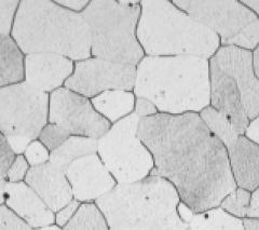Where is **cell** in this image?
<instances>
[{"instance_id":"6da1fadb","label":"cell","mask_w":259,"mask_h":230,"mask_svg":"<svg viewBox=\"0 0 259 230\" xmlns=\"http://www.w3.org/2000/svg\"><path fill=\"white\" fill-rule=\"evenodd\" d=\"M137 134L155 161L150 175L168 180L196 214L218 208L238 188L228 150L199 113L142 118Z\"/></svg>"},{"instance_id":"7a4b0ae2","label":"cell","mask_w":259,"mask_h":230,"mask_svg":"<svg viewBox=\"0 0 259 230\" xmlns=\"http://www.w3.org/2000/svg\"><path fill=\"white\" fill-rule=\"evenodd\" d=\"M134 94L147 98L160 113H200L209 106V60L145 56L136 67Z\"/></svg>"},{"instance_id":"3957f363","label":"cell","mask_w":259,"mask_h":230,"mask_svg":"<svg viewBox=\"0 0 259 230\" xmlns=\"http://www.w3.org/2000/svg\"><path fill=\"white\" fill-rule=\"evenodd\" d=\"M12 39L22 53H55L71 61L91 55V36L81 13L50 0H23L15 13Z\"/></svg>"},{"instance_id":"277c9868","label":"cell","mask_w":259,"mask_h":230,"mask_svg":"<svg viewBox=\"0 0 259 230\" xmlns=\"http://www.w3.org/2000/svg\"><path fill=\"white\" fill-rule=\"evenodd\" d=\"M176 188L163 177L149 175L141 182L118 184L96 205L109 230H188L180 217Z\"/></svg>"},{"instance_id":"5b68a950","label":"cell","mask_w":259,"mask_h":230,"mask_svg":"<svg viewBox=\"0 0 259 230\" xmlns=\"http://www.w3.org/2000/svg\"><path fill=\"white\" fill-rule=\"evenodd\" d=\"M137 38L147 56L192 55L210 60L222 46L212 30L167 0L141 2Z\"/></svg>"},{"instance_id":"8992f818","label":"cell","mask_w":259,"mask_h":230,"mask_svg":"<svg viewBox=\"0 0 259 230\" xmlns=\"http://www.w3.org/2000/svg\"><path fill=\"white\" fill-rule=\"evenodd\" d=\"M81 14L90 30L94 57L137 67L145 57L137 38L140 2L94 0Z\"/></svg>"},{"instance_id":"52a82bcc","label":"cell","mask_w":259,"mask_h":230,"mask_svg":"<svg viewBox=\"0 0 259 230\" xmlns=\"http://www.w3.org/2000/svg\"><path fill=\"white\" fill-rule=\"evenodd\" d=\"M50 96L25 81L0 88V132L19 156L49 121Z\"/></svg>"},{"instance_id":"ba28073f","label":"cell","mask_w":259,"mask_h":230,"mask_svg":"<svg viewBox=\"0 0 259 230\" xmlns=\"http://www.w3.org/2000/svg\"><path fill=\"white\" fill-rule=\"evenodd\" d=\"M140 121L132 112L116 122L97 143L101 160L119 184L141 182L155 168L151 152L137 134Z\"/></svg>"},{"instance_id":"9c48e42d","label":"cell","mask_w":259,"mask_h":230,"mask_svg":"<svg viewBox=\"0 0 259 230\" xmlns=\"http://www.w3.org/2000/svg\"><path fill=\"white\" fill-rule=\"evenodd\" d=\"M173 4L209 28L223 47L254 51L259 45V19L237 0H182Z\"/></svg>"},{"instance_id":"30bf717a","label":"cell","mask_w":259,"mask_h":230,"mask_svg":"<svg viewBox=\"0 0 259 230\" xmlns=\"http://www.w3.org/2000/svg\"><path fill=\"white\" fill-rule=\"evenodd\" d=\"M49 123L70 135L100 139L110 130V122L95 110L88 97L66 88L55 90L49 103Z\"/></svg>"},{"instance_id":"8fae6325","label":"cell","mask_w":259,"mask_h":230,"mask_svg":"<svg viewBox=\"0 0 259 230\" xmlns=\"http://www.w3.org/2000/svg\"><path fill=\"white\" fill-rule=\"evenodd\" d=\"M136 80V66L91 57L75 64L65 88L84 97H95L111 90L131 91Z\"/></svg>"},{"instance_id":"7c38bea8","label":"cell","mask_w":259,"mask_h":230,"mask_svg":"<svg viewBox=\"0 0 259 230\" xmlns=\"http://www.w3.org/2000/svg\"><path fill=\"white\" fill-rule=\"evenodd\" d=\"M212 60L236 82L249 121L256 118L259 114V79L254 71L252 51L222 46Z\"/></svg>"},{"instance_id":"4fadbf2b","label":"cell","mask_w":259,"mask_h":230,"mask_svg":"<svg viewBox=\"0 0 259 230\" xmlns=\"http://www.w3.org/2000/svg\"><path fill=\"white\" fill-rule=\"evenodd\" d=\"M64 172L77 201L97 200L116 187V179L96 154L74 161Z\"/></svg>"},{"instance_id":"5bb4252c","label":"cell","mask_w":259,"mask_h":230,"mask_svg":"<svg viewBox=\"0 0 259 230\" xmlns=\"http://www.w3.org/2000/svg\"><path fill=\"white\" fill-rule=\"evenodd\" d=\"M209 106L223 113L244 135L249 119L234 80L215 61L209 60Z\"/></svg>"},{"instance_id":"9a60e30c","label":"cell","mask_w":259,"mask_h":230,"mask_svg":"<svg viewBox=\"0 0 259 230\" xmlns=\"http://www.w3.org/2000/svg\"><path fill=\"white\" fill-rule=\"evenodd\" d=\"M74 69L71 60L55 53L27 54L24 59L25 82L45 93L60 89Z\"/></svg>"},{"instance_id":"2e32d148","label":"cell","mask_w":259,"mask_h":230,"mask_svg":"<svg viewBox=\"0 0 259 230\" xmlns=\"http://www.w3.org/2000/svg\"><path fill=\"white\" fill-rule=\"evenodd\" d=\"M25 183L53 213L60 212L72 201L74 194L65 172L51 162L31 167L26 174Z\"/></svg>"},{"instance_id":"e0dca14e","label":"cell","mask_w":259,"mask_h":230,"mask_svg":"<svg viewBox=\"0 0 259 230\" xmlns=\"http://www.w3.org/2000/svg\"><path fill=\"white\" fill-rule=\"evenodd\" d=\"M6 204L32 228L51 226L55 221L53 212L26 183H7Z\"/></svg>"},{"instance_id":"ac0fdd59","label":"cell","mask_w":259,"mask_h":230,"mask_svg":"<svg viewBox=\"0 0 259 230\" xmlns=\"http://www.w3.org/2000/svg\"><path fill=\"white\" fill-rule=\"evenodd\" d=\"M227 150L237 187L254 193L259 187V145L241 135Z\"/></svg>"},{"instance_id":"d6986e66","label":"cell","mask_w":259,"mask_h":230,"mask_svg":"<svg viewBox=\"0 0 259 230\" xmlns=\"http://www.w3.org/2000/svg\"><path fill=\"white\" fill-rule=\"evenodd\" d=\"M135 94L123 90L106 91L91 100L95 110L105 119L113 123L131 114L135 108Z\"/></svg>"},{"instance_id":"ffe728a7","label":"cell","mask_w":259,"mask_h":230,"mask_svg":"<svg viewBox=\"0 0 259 230\" xmlns=\"http://www.w3.org/2000/svg\"><path fill=\"white\" fill-rule=\"evenodd\" d=\"M24 56L10 36H0V88L21 82Z\"/></svg>"},{"instance_id":"44dd1931","label":"cell","mask_w":259,"mask_h":230,"mask_svg":"<svg viewBox=\"0 0 259 230\" xmlns=\"http://www.w3.org/2000/svg\"><path fill=\"white\" fill-rule=\"evenodd\" d=\"M97 143H99V139L71 135L58 149L50 154L49 162L65 171L74 161L85 157V156L96 154Z\"/></svg>"},{"instance_id":"7402d4cb","label":"cell","mask_w":259,"mask_h":230,"mask_svg":"<svg viewBox=\"0 0 259 230\" xmlns=\"http://www.w3.org/2000/svg\"><path fill=\"white\" fill-rule=\"evenodd\" d=\"M189 228L191 230H245L243 219L232 216L221 207L194 214Z\"/></svg>"},{"instance_id":"603a6c76","label":"cell","mask_w":259,"mask_h":230,"mask_svg":"<svg viewBox=\"0 0 259 230\" xmlns=\"http://www.w3.org/2000/svg\"><path fill=\"white\" fill-rule=\"evenodd\" d=\"M199 114L207 129L220 139L227 149L236 143L237 139L241 136L233 123L223 113L214 109L212 106L204 108Z\"/></svg>"},{"instance_id":"cb8c5ba5","label":"cell","mask_w":259,"mask_h":230,"mask_svg":"<svg viewBox=\"0 0 259 230\" xmlns=\"http://www.w3.org/2000/svg\"><path fill=\"white\" fill-rule=\"evenodd\" d=\"M64 230H109V227L96 203H83Z\"/></svg>"},{"instance_id":"d4e9b609","label":"cell","mask_w":259,"mask_h":230,"mask_svg":"<svg viewBox=\"0 0 259 230\" xmlns=\"http://www.w3.org/2000/svg\"><path fill=\"white\" fill-rule=\"evenodd\" d=\"M250 200H252V193L242 188H237L226 197L220 207L232 216L244 219L247 218Z\"/></svg>"},{"instance_id":"484cf974","label":"cell","mask_w":259,"mask_h":230,"mask_svg":"<svg viewBox=\"0 0 259 230\" xmlns=\"http://www.w3.org/2000/svg\"><path fill=\"white\" fill-rule=\"evenodd\" d=\"M70 136L71 135L65 129L52 123H48L39 135V141L47 147L49 151L52 152L58 149Z\"/></svg>"},{"instance_id":"4316f807","label":"cell","mask_w":259,"mask_h":230,"mask_svg":"<svg viewBox=\"0 0 259 230\" xmlns=\"http://www.w3.org/2000/svg\"><path fill=\"white\" fill-rule=\"evenodd\" d=\"M19 5L15 0H0V36H9Z\"/></svg>"},{"instance_id":"83f0119b","label":"cell","mask_w":259,"mask_h":230,"mask_svg":"<svg viewBox=\"0 0 259 230\" xmlns=\"http://www.w3.org/2000/svg\"><path fill=\"white\" fill-rule=\"evenodd\" d=\"M24 157L31 167H37L50 160V151L40 141H34L28 145Z\"/></svg>"},{"instance_id":"f1b7e54d","label":"cell","mask_w":259,"mask_h":230,"mask_svg":"<svg viewBox=\"0 0 259 230\" xmlns=\"http://www.w3.org/2000/svg\"><path fill=\"white\" fill-rule=\"evenodd\" d=\"M0 230H31V227L5 205H0Z\"/></svg>"},{"instance_id":"f546056e","label":"cell","mask_w":259,"mask_h":230,"mask_svg":"<svg viewBox=\"0 0 259 230\" xmlns=\"http://www.w3.org/2000/svg\"><path fill=\"white\" fill-rule=\"evenodd\" d=\"M15 160V152L13 151L8 138L0 132V177H7L8 171Z\"/></svg>"},{"instance_id":"4dcf8cb0","label":"cell","mask_w":259,"mask_h":230,"mask_svg":"<svg viewBox=\"0 0 259 230\" xmlns=\"http://www.w3.org/2000/svg\"><path fill=\"white\" fill-rule=\"evenodd\" d=\"M28 170L27 160L24 156L20 155L15 158L10 170L8 171L7 178L9 179V183H20L23 178L26 177Z\"/></svg>"},{"instance_id":"1f68e13d","label":"cell","mask_w":259,"mask_h":230,"mask_svg":"<svg viewBox=\"0 0 259 230\" xmlns=\"http://www.w3.org/2000/svg\"><path fill=\"white\" fill-rule=\"evenodd\" d=\"M135 113L142 119L155 116V114L159 112L156 106L149 100H147V98L137 97L135 102Z\"/></svg>"},{"instance_id":"d6a6232c","label":"cell","mask_w":259,"mask_h":230,"mask_svg":"<svg viewBox=\"0 0 259 230\" xmlns=\"http://www.w3.org/2000/svg\"><path fill=\"white\" fill-rule=\"evenodd\" d=\"M79 208H80L79 201L72 200L64 209H62L60 212H58V214H56V217H55L56 224H58L59 226H66L68 224V221L72 217H74V215L76 214Z\"/></svg>"},{"instance_id":"836d02e7","label":"cell","mask_w":259,"mask_h":230,"mask_svg":"<svg viewBox=\"0 0 259 230\" xmlns=\"http://www.w3.org/2000/svg\"><path fill=\"white\" fill-rule=\"evenodd\" d=\"M55 3L65 8V9H68L76 13L83 11L89 4H90V2H88V0H65V2L64 0H59V2Z\"/></svg>"},{"instance_id":"e575fe53","label":"cell","mask_w":259,"mask_h":230,"mask_svg":"<svg viewBox=\"0 0 259 230\" xmlns=\"http://www.w3.org/2000/svg\"><path fill=\"white\" fill-rule=\"evenodd\" d=\"M244 136L247 137L249 141L259 145V114L256 118L249 121Z\"/></svg>"},{"instance_id":"d590c367","label":"cell","mask_w":259,"mask_h":230,"mask_svg":"<svg viewBox=\"0 0 259 230\" xmlns=\"http://www.w3.org/2000/svg\"><path fill=\"white\" fill-rule=\"evenodd\" d=\"M247 218L259 219V187L254 193H252V200H250Z\"/></svg>"},{"instance_id":"8d00e7d4","label":"cell","mask_w":259,"mask_h":230,"mask_svg":"<svg viewBox=\"0 0 259 230\" xmlns=\"http://www.w3.org/2000/svg\"><path fill=\"white\" fill-rule=\"evenodd\" d=\"M177 212H178V215H180V217L185 221V223H187L189 225V223L191 221L193 215L196 214L187 204H185L184 202H180V204H178L177 207Z\"/></svg>"},{"instance_id":"74e56055","label":"cell","mask_w":259,"mask_h":230,"mask_svg":"<svg viewBox=\"0 0 259 230\" xmlns=\"http://www.w3.org/2000/svg\"><path fill=\"white\" fill-rule=\"evenodd\" d=\"M242 3L259 19V0H243Z\"/></svg>"},{"instance_id":"f35d334b","label":"cell","mask_w":259,"mask_h":230,"mask_svg":"<svg viewBox=\"0 0 259 230\" xmlns=\"http://www.w3.org/2000/svg\"><path fill=\"white\" fill-rule=\"evenodd\" d=\"M245 230H259V219L256 218H244Z\"/></svg>"},{"instance_id":"ab89813d","label":"cell","mask_w":259,"mask_h":230,"mask_svg":"<svg viewBox=\"0 0 259 230\" xmlns=\"http://www.w3.org/2000/svg\"><path fill=\"white\" fill-rule=\"evenodd\" d=\"M253 54V67H254V71L256 73L257 78L259 79V45L257 46V48L255 49L254 51H252Z\"/></svg>"},{"instance_id":"60d3db41","label":"cell","mask_w":259,"mask_h":230,"mask_svg":"<svg viewBox=\"0 0 259 230\" xmlns=\"http://www.w3.org/2000/svg\"><path fill=\"white\" fill-rule=\"evenodd\" d=\"M6 178L0 177V205L6 202Z\"/></svg>"},{"instance_id":"b9f144b4","label":"cell","mask_w":259,"mask_h":230,"mask_svg":"<svg viewBox=\"0 0 259 230\" xmlns=\"http://www.w3.org/2000/svg\"><path fill=\"white\" fill-rule=\"evenodd\" d=\"M36 230H62V229L59 226L51 225V226H47V227H42V228H38Z\"/></svg>"},{"instance_id":"7bdbcfd3","label":"cell","mask_w":259,"mask_h":230,"mask_svg":"<svg viewBox=\"0 0 259 230\" xmlns=\"http://www.w3.org/2000/svg\"><path fill=\"white\" fill-rule=\"evenodd\" d=\"M188 230H191V229H190V228H189V229H188Z\"/></svg>"}]
</instances>
